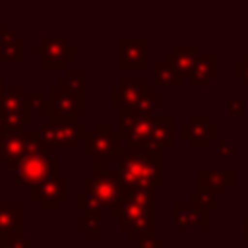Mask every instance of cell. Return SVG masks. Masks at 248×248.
<instances>
[{
  "label": "cell",
  "instance_id": "5",
  "mask_svg": "<svg viewBox=\"0 0 248 248\" xmlns=\"http://www.w3.org/2000/svg\"><path fill=\"white\" fill-rule=\"evenodd\" d=\"M126 151V141L120 132H114L110 124L97 122L83 138V157L93 161L120 159Z\"/></svg>",
  "mask_w": 248,
  "mask_h": 248
},
{
  "label": "cell",
  "instance_id": "30",
  "mask_svg": "<svg viewBox=\"0 0 248 248\" xmlns=\"http://www.w3.org/2000/svg\"><path fill=\"white\" fill-rule=\"evenodd\" d=\"M136 120H138V114H136L134 110H130V108H122V110H118L120 134H122V136H128V134H130V130L134 128Z\"/></svg>",
  "mask_w": 248,
  "mask_h": 248
},
{
  "label": "cell",
  "instance_id": "34",
  "mask_svg": "<svg viewBox=\"0 0 248 248\" xmlns=\"http://www.w3.org/2000/svg\"><path fill=\"white\" fill-rule=\"evenodd\" d=\"M215 153H217V157H219V159H232V157H234V153H236V145H234L232 141L223 140V141H219V143H217Z\"/></svg>",
  "mask_w": 248,
  "mask_h": 248
},
{
  "label": "cell",
  "instance_id": "21",
  "mask_svg": "<svg viewBox=\"0 0 248 248\" xmlns=\"http://www.w3.org/2000/svg\"><path fill=\"white\" fill-rule=\"evenodd\" d=\"M0 112L2 114H21V116H33L29 97L19 87H8L4 89L0 97Z\"/></svg>",
  "mask_w": 248,
  "mask_h": 248
},
{
  "label": "cell",
  "instance_id": "23",
  "mask_svg": "<svg viewBox=\"0 0 248 248\" xmlns=\"http://www.w3.org/2000/svg\"><path fill=\"white\" fill-rule=\"evenodd\" d=\"M163 105H165V97L159 95L155 87H149L147 85V89L141 93L140 101L136 103V107L132 110L136 114H141V116H153L155 114V108H159Z\"/></svg>",
  "mask_w": 248,
  "mask_h": 248
},
{
  "label": "cell",
  "instance_id": "32",
  "mask_svg": "<svg viewBox=\"0 0 248 248\" xmlns=\"http://www.w3.org/2000/svg\"><path fill=\"white\" fill-rule=\"evenodd\" d=\"M225 107H227V112L229 114H234V116H238V114H244V101L238 97V95H227L225 97Z\"/></svg>",
  "mask_w": 248,
  "mask_h": 248
},
{
  "label": "cell",
  "instance_id": "31",
  "mask_svg": "<svg viewBox=\"0 0 248 248\" xmlns=\"http://www.w3.org/2000/svg\"><path fill=\"white\" fill-rule=\"evenodd\" d=\"M234 78L240 79L242 85L248 89V52H244L242 58L234 62Z\"/></svg>",
  "mask_w": 248,
  "mask_h": 248
},
{
  "label": "cell",
  "instance_id": "22",
  "mask_svg": "<svg viewBox=\"0 0 248 248\" xmlns=\"http://www.w3.org/2000/svg\"><path fill=\"white\" fill-rule=\"evenodd\" d=\"M155 87L157 89H180L182 78L163 58L155 62Z\"/></svg>",
  "mask_w": 248,
  "mask_h": 248
},
{
  "label": "cell",
  "instance_id": "28",
  "mask_svg": "<svg viewBox=\"0 0 248 248\" xmlns=\"http://www.w3.org/2000/svg\"><path fill=\"white\" fill-rule=\"evenodd\" d=\"M190 202H192L196 207H200L202 211H205V213H213V211H217V202H215L213 196L194 192V194L190 196Z\"/></svg>",
  "mask_w": 248,
  "mask_h": 248
},
{
  "label": "cell",
  "instance_id": "16",
  "mask_svg": "<svg viewBox=\"0 0 248 248\" xmlns=\"http://www.w3.org/2000/svg\"><path fill=\"white\" fill-rule=\"evenodd\" d=\"M172 114H155L153 130L149 134L145 153H167L172 149L174 140H172Z\"/></svg>",
  "mask_w": 248,
  "mask_h": 248
},
{
  "label": "cell",
  "instance_id": "18",
  "mask_svg": "<svg viewBox=\"0 0 248 248\" xmlns=\"http://www.w3.org/2000/svg\"><path fill=\"white\" fill-rule=\"evenodd\" d=\"M217 78V54L215 52H198L190 76L192 89H207L209 83Z\"/></svg>",
  "mask_w": 248,
  "mask_h": 248
},
{
  "label": "cell",
  "instance_id": "10",
  "mask_svg": "<svg viewBox=\"0 0 248 248\" xmlns=\"http://www.w3.org/2000/svg\"><path fill=\"white\" fill-rule=\"evenodd\" d=\"M217 138V124L211 122L209 114H192L188 122L180 124V140L188 141L192 151H205Z\"/></svg>",
  "mask_w": 248,
  "mask_h": 248
},
{
  "label": "cell",
  "instance_id": "37",
  "mask_svg": "<svg viewBox=\"0 0 248 248\" xmlns=\"http://www.w3.org/2000/svg\"><path fill=\"white\" fill-rule=\"evenodd\" d=\"M4 89H6V87H4V83H2V79H0V97H2V93H4Z\"/></svg>",
  "mask_w": 248,
  "mask_h": 248
},
{
  "label": "cell",
  "instance_id": "20",
  "mask_svg": "<svg viewBox=\"0 0 248 248\" xmlns=\"http://www.w3.org/2000/svg\"><path fill=\"white\" fill-rule=\"evenodd\" d=\"M23 60V37L14 27L0 25V62H21Z\"/></svg>",
  "mask_w": 248,
  "mask_h": 248
},
{
  "label": "cell",
  "instance_id": "11",
  "mask_svg": "<svg viewBox=\"0 0 248 248\" xmlns=\"http://www.w3.org/2000/svg\"><path fill=\"white\" fill-rule=\"evenodd\" d=\"M68 200V176L60 174L31 186V202L45 213H54Z\"/></svg>",
  "mask_w": 248,
  "mask_h": 248
},
{
  "label": "cell",
  "instance_id": "9",
  "mask_svg": "<svg viewBox=\"0 0 248 248\" xmlns=\"http://www.w3.org/2000/svg\"><path fill=\"white\" fill-rule=\"evenodd\" d=\"M41 151L37 132H17V134H0V161L12 169L19 159Z\"/></svg>",
  "mask_w": 248,
  "mask_h": 248
},
{
  "label": "cell",
  "instance_id": "14",
  "mask_svg": "<svg viewBox=\"0 0 248 248\" xmlns=\"http://www.w3.org/2000/svg\"><path fill=\"white\" fill-rule=\"evenodd\" d=\"M172 225L176 231L209 229V213L196 207L192 202H174L172 203Z\"/></svg>",
  "mask_w": 248,
  "mask_h": 248
},
{
  "label": "cell",
  "instance_id": "3",
  "mask_svg": "<svg viewBox=\"0 0 248 248\" xmlns=\"http://www.w3.org/2000/svg\"><path fill=\"white\" fill-rule=\"evenodd\" d=\"M83 186L85 194L108 211L126 196V188L116 174V167H105L103 161H93V172L83 178Z\"/></svg>",
  "mask_w": 248,
  "mask_h": 248
},
{
  "label": "cell",
  "instance_id": "8",
  "mask_svg": "<svg viewBox=\"0 0 248 248\" xmlns=\"http://www.w3.org/2000/svg\"><path fill=\"white\" fill-rule=\"evenodd\" d=\"M85 112V97L76 95L60 79L46 93V116L48 118H76Z\"/></svg>",
  "mask_w": 248,
  "mask_h": 248
},
{
  "label": "cell",
  "instance_id": "4",
  "mask_svg": "<svg viewBox=\"0 0 248 248\" xmlns=\"http://www.w3.org/2000/svg\"><path fill=\"white\" fill-rule=\"evenodd\" d=\"M39 143L43 151H72L85 138V126L76 118H48V124L41 126Z\"/></svg>",
  "mask_w": 248,
  "mask_h": 248
},
{
  "label": "cell",
  "instance_id": "29",
  "mask_svg": "<svg viewBox=\"0 0 248 248\" xmlns=\"http://www.w3.org/2000/svg\"><path fill=\"white\" fill-rule=\"evenodd\" d=\"M27 97H29L31 110L46 116V95H43L41 87H33V89H31V95H27Z\"/></svg>",
  "mask_w": 248,
  "mask_h": 248
},
{
  "label": "cell",
  "instance_id": "6",
  "mask_svg": "<svg viewBox=\"0 0 248 248\" xmlns=\"http://www.w3.org/2000/svg\"><path fill=\"white\" fill-rule=\"evenodd\" d=\"M14 184L16 186H35L48 178L60 176V161L52 157L50 151H35L19 159L14 167Z\"/></svg>",
  "mask_w": 248,
  "mask_h": 248
},
{
  "label": "cell",
  "instance_id": "33",
  "mask_svg": "<svg viewBox=\"0 0 248 248\" xmlns=\"http://www.w3.org/2000/svg\"><path fill=\"white\" fill-rule=\"evenodd\" d=\"M136 248H165V238L159 234L143 236V238L136 240Z\"/></svg>",
  "mask_w": 248,
  "mask_h": 248
},
{
  "label": "cell",
  "instance_id": "12",
  "mask_svg": "<svg viewBox=\"0 0 248 248\" xmlns=\"http://www.w3.org/2000/svg\"><path fill=\"white\" fill-rule=\"evenodd\" d=\"M120 70H145L147 68V37L145 35H120L118 37Z\"/></svg>",
  "mask_w": 248,
  "mask_h": 248
},
{
  "label": "cell",
  "instance_id": "35",
  "mask_svg": "<svg viewBox=\"0 0 248 248\" xmlns=\"http://www.w3.org/2000/svg\"><path fill=\"white\" fill-rule=\"evenodd\" d=\"M0 248H33V238L23 234L12 240H0Z\"/></svg>",
  "mask_w": 248,
  "mask_h": 248
},
{
  "label": "cell",
  "instance_id": "15",
  "mask_svg": "<svg viewBox=\"0 0 248 248\" xmlns=\"http://www.w3.org/2000/svg\"><path fill=\"white\" fill-rule=\"evenodd\" d=\"M145 89H147L145 78H134V79L122 78L110 89V105L116 107L118 110H122V108H130L132 110Z\"/></svg>",
  "mask_w": 248,
  "mask_h": 248
},
{
  "label": "cell",
  "instance_id": "13",
  "mask_svg": "<svg viewBox=\"0 0 248 248\" xmlns=\"http://www.w3.org/2000/svg\"><path fill=\"white\" fill-rule=\"evenodd\" d=\"M236 180L234 167H200L198 170V184L200 194L207 196H223L227 194L229 186H232Z\"/></svg>",
  "mask_w": 248,
  "mask_h": 248
},
{
  "label": "cell",
  "instance_id": "25",
  "mask_svg": "<svg viewBox=\"0 0 248 248\" xmlns=\"http://www.w3.org/2000/svg\"><path fill=\"white\" fill-rule=\"evenodd\" d=\"M76 211L81 213V215H89V217H95V219H103V207L91 200L85 192H79L76 194Z\"/></svg>",
  "mask_w": 248,
  "mask_h": 248
},
{
  "label": "cell",
  "instance_id": "24",
  "mask_svg": "<svg viewBox=\"0 0 248 248\" xmlns=\"http://www.w3.org/2000/svg\"><path fill=\"white\" fill-rule=\"evenodd\" d=\"M33 116H21V114H2L0 112V134H17L23 132L25 124H31Z\"/></svg>",
  "mask_w": 248,
  "mask_h": 248
},
{
  "label": "cell",
  "instance_id": "36",
  "mask_svg": "<svg viewBox=\"0 0 248 248\" xmlns=\"http://www.w3.org/2000/svg\"><path fill=\"white\" fill-rule=\"evenodd\" d=\"M242 236L248 238V219H244V223H242Z\"/></svg>",
  "mask_w": 248,
  "mask_h": 248
},
{
  "label": "cell",
  "instance_id": "26",
  "mask_svg": "<svg viewBox=\"0 0 248 248\" xmlns=\"http://www.w3.org/2000/svg\"><path fill=\"white\" fill-rule=\"evenodd\" d=\"M76 229L81 231L85 238H101L103 236L101 219H95L89 215H81L79 219H76Z\"/></svg>",
  "mask_w": 248,
  "mask_h": 248
},
{
  "label": "cell",
  "instance_id": "19",
  "mask_svg": "<svg viewBox=\"0 0 248 248\" xmlns=\"http://www.w3.org/2000/svg\"><path fill=\"white\" fill-rule=\"evenodd\" d=\"M23 236V205L0 203V240Z\"/></svg>",
  "mask_w": 248,
  "mask_h": 248
},
{
  "label": "cell",
  "instance_id": "38",
  "mask_svg": "<svg viewBox=\"0 0 248 248\" xmlns=\"http://www.w3.org/2000/svg\"><path fill=\"white\" fill-rule=\"evenodd\" d=\"M50 248H66V246H50Z\"/></svg>",
  "mask_w": 248,
  "mask_h": 248
},
{
  "label": "cell",
  "instance_id": "2",
  "mask_svg": "<svg viewBox=\"0 0 248 248\" xmlns=\"http://www.w3.org/2000/svg\"><path fill=\"white\" fill-rule=\"evenodd\" d=\"M110 219L134 240L157 232V205L155 196L126 192L124 200L110 209Z\"/></svg>",
  "mask_w": 248,
  "mask_h": 248
},
{
  "label": "cell",
  "instance_id": "17",
  "mask_svg": "<svg viewBox=\"0 0 248 248\" xmlns=\"http://www.w3.org/2000/svg\"><path fill=\"white\" fill-rule=\"evenodd\" d=\"M200 52V45H182V43H174L170 46V50H167L163 54V60L169 62L174 72L182 78V81L190 76H192V68H194V60H196V54Z\"/></svg>",
  "mask_w": 248,
  "mask_h": 248
},
{
  "label": "cell",
  "instance_id": "1",
  "mask_svg": "<svg viewBox=\"0 0 248 248\" xmlns=\"http://www.w3.org/2000/svg\"><path fill=\"white\" fill-rule=\"evenodd\" d=\"M116 174L124 184L126 192L132 194H147L155 196L157 186L165 182L163 167L165 157L161 153H145V151H124L118 159Z\"/></svg>",
  "mask_w": 248,
  "mask_h": 248
},
{
  "label": "cell",
  "instance_id": "27",
  "mask_svg": "<svg viewBox=\"0 0 248 248\" xmlns=\"http://www.w3.org/2000/svg\"><path fill=\"white\" fill-rule=\"evenodd\" d=\"M62 79L68 89H72L76 95L85 97V72L83 70H68L66 78H62Z\"/></svg>",
  "mask_w": 248,
  "mask_h": 248
},
{
  "label": "cell",
  "instance_id": "7",
  "mask_svg": "<svg viewBox=\"0 0 248 248\" xmlns=\"http://www.w3.org/2000/svg\"><path fill=\"white\" fill-rule=\"evenodd\" d=\"M31 50L39 54V68L43 72L68 70V64L78 56L76 45L64 35H41L39 43H35Z\"/></svg>",
  "mask_w": 248,
  "mask_h": 248
}]
</instances>
